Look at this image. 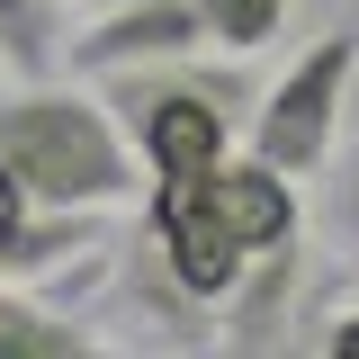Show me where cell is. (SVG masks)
Here are the masks:
<instances>
[{
  "label": "cell",
  "instance_id": "1",
  "mask_svg": "<svg viewBox=\"0 0 359 359\" xmlns=\"http://www.w3.org/2000/svg\"><path fill=\"white\" fill-rule=\"evenodd\" d=\"M0 153L54 216H108L144 189V153H135L126 117L108 108V90H72L54 72L0 90Z\"/></svg>",
  "mask_w": 359,
  "mask_h": 359
},
{
  "label": "cell",
  "instance_id": "2",
  "mask_svg": "<svg viewBox=\"0 0 359 359\" xmlns=\"http://www.w3.org/2000/svg\"><path fill=\"white\" fill-rule=\"evenodd\" d=\"M108 108L126 117L135 153L153 180H189V171H216L233 153V126H252L261 90L224 63H198V54H171V63H126L108 72Z\"/></svg>",
  "mask_w": 359,
  "mask_h": 359
},
{
  "label": "cell",
  "instance_id": "3",
  "mask_svg": "<svg viewBox=\"0 0 359 359\" xmlns=\"http://www.w3.org/2000/svg\"><path fill=\"white\" fill-rule=\"evenodd\" d=\"M351 81H359V18H332L323 36L261 90V108H252V126L243 144L278 162V171L314 180L332 153H341V117H351Z\"/></svg>",
  "mask_w": 359,
  "mask_h": 359
},
{
  "label": "cell",
  "instance_id": "4",
  "mask_svg": "<svg viewBox=\"0 0 359 359\" xmlns=\"http://www.w3.org/2000/svg\"><path fill=\"white\" fill-rule=\"evenodd\" d=\"M144 233L162 243V261L216 306V332H224V297L243 287V269L261 261L243 233H233V216H224L216 198V171H189V180H153L144 189Z\"/></svg>",
  "mask_w": 359,
  "mask_h": 359
},
{
  "label": "cell",
  "instance_id": "5",
  "mask_svg": "<svg viewBox=\"0 0 359 359\" xmlns=\"http://www.w3.org/2000/svg\"><path fill=\"white\" fill-rule=\"evenodd\" d=\"M171 54H216L198 0H117V9H99V27L72 36V72L108 81L126 63H171Z\"/></svg>",
  "mask_w": 359,
  "mask_h": 359
},
{
  "label": "cell",
  "instance_id": "6",
  "mask_svg": "<svg viewBox=\"0 0 359 359\" xmlns=\"http://www.w3.org/2000/svg\"><path fill=\"white\" fill-rule=\"evenodd\" d=\"M117 287H126V306L144 314V323H162L171 341H216V306H207V297L162 261V243H153L144 224L117 243Z\"/></svg>",
  "mask_w": 359,
  "mask_h": 359
},
{
  "label": "cell",
  "instance_id": "7",
  "mask_svg": "<svg viewBox=\"0 0 359 359\" xmlns=\"http://www.w3.org/2000/svg\"><path fill=\"white\" fill-rule=\"evenodd\" d=\"M297 287H306V243L261 252V261L243 269V287L224 297L216 351H278V341H287V306H297Z\"/></svg>",
  "mask_w": 359,
  "mask_h": 359
},
{
  "label": "cell",
  "instance_id": "8",
  "mask_svg": "<svg viewBox=\"0 0 359 359\" xmlns=\"http://www.w3.org/2000/svg\"><path fill=\"white\" fill-rule=\"evenodd\" d=\"M0 359H108V341L72 323V314H45L27 297H0Z\"/></svg>",
  "mask_w": 359,
  "mask_h": 359
},
{
  "label": "cell",
  "instance_id": "9",
  "mask_svg": "<svg viewBox=\"0 0 359 359\" xmlns=\"http://www.w3.org/2000/svg\"><path fill=\"white\" fill-rule=\"evenodd\" d=\"M63 9L72 0H0V63L18 72V81H36V72H54L63 63Z\"/></svg>",
  "mask_w": 359,
  "mask_h": 359
},
{
  "label": "cell",
  "instance_id": "10",
  "mask_svg": "<svg viewBox=\"0 0 359 359\" xmlns=\"http://www.w3.org/2000/svg\"><path fill=\"white\" fill-rule=\"evenodd\" d=\"M198 18H207V45L216 54H261V45L287 36L297 0H198Z\"/></svg>",
  "mask_w": 359,
  "mask_h": 359
},
{
  "label": "cell",
  "instance_id": "11",
  "mask_svg": "<svg viewBox=\"0 0 359 359\" xmlns=\"http://www.w3.org/2000/svg\"><path fill=\"white\" fill-rule=\"evenodd\" d=\"M45 207H36V189L18 180V162L0 153V243H27V224H36Z\"/></svg>",
  "mask_w": 359,
  "mask_h": 359
},
{
  "label": "cell",
  "instance_id": "12",
  "mask_svg": "<svg viewBox=\"0 0 359 359\" xmlns=\"http://www.w3.org/2000/svg\"><path fill=\"white\" fill-rule=\"evenodd\" d=\"M332 233H341V252L359 269V153H351V171H341V189H332Z\"/></svg>",
  "mask_w": 359,
  "mask_h": 359
},
{
  "label": "cell",
  "instance_id": "13",
  "mask_svg": "<svg viewBox=\"0 0 359 359\" xmlns=\"http://www.w3.org/2000/svg\"><path fill=\"white\" fill-rule=\"evenodd\" d=\"M314 351H323V359H359V306L323 314V332H314Z\"/></svg>",
  "mask_w": 359,
  "mask_h": 359
},
{
  "label": "cell",
  "instance_id": "14",
  "mask_svg": "<svg viewBox=\"0 0 359 359\" xmlns=\"http://www.w3.org/2000/svg\"><path fill=\"white\" fill-rule=\"evenodd\" d=\"M90 9H117V0H90Z\"/></svg>",
  "mask_w": 359,
  "mask_h": 359
}]
</instances>
